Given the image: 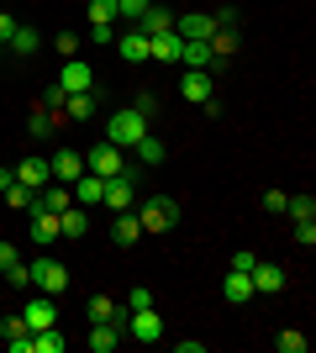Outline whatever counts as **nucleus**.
<instances>
[{
  "label": "nucleus",
  "instance_id": "1",
  "mask_svg": "<svg viewBox=\"0 0 316 353\" xmlns=\"http://www.w3.org/2000/svg\"><path fill=\"white\" fill-rule=\"evenodd\" d=\"M143 132H148V117H137L132 105H121L116 117L105 121V143H116L121 153H132V148L143 143Z\"/></svg>",
  "mask_w": 316,
  "mask_h": 353
},
{
  "label": "nucleus",
  "instance_id": "2",
  "mask_svg": "<svg viewBox=\"0 0 316 353\" xmlns=\"http://www.w3.org/2000/svg\"><path fill=\"white\" fill-rule=\"evenodd\" d=\"M137 221H143V232H174L180 227V201L174 195H148Z\"/></svg>",
  "mask_w": 316,
  "mask_h": 353
},
{
  "label": "nucleus",
  "instance_id": "3",
  "mask_svg": "<svg viewBox=\"0 0 316 353\" xmlns=\"http://www.w3.org/2000/svg\"><path fill=\"white\" fill-rule=\"evenodd\" d=\"M32 290H43V295H63L69 290V269L59 264V259H32Z\"/></svg>",
  "mask_w": 316,
  "mask_h": 353
},
{
  "label": "nucleus",
  "instance_id": "4",
  "mask_svg": "<svg viewBox=\"0 0 316 353\" xmlns=\"http://www.w3.org/2000/svg\"><path fill=\"white\" fill-rule=\"evenodd\" d=\"M85 169H90V174H101V179H111V174H121V169H127V153H121L116 143H95L90 153H85Z\"/></svg>",
  "mask_w": 316,
  "mask_h": 353
},
{
  "label": "nucleus",
  "instance_id": "5",
  "mask_svg": "<svg viewBox=\"0 0 316 353\" xmlns=\"http://www.w3.org/2000/svg\"><path fill=\"white\" fill-rule=\"evenodd\" d=\"M132 174H137V163H127L121 174H111V179H105L101 206H111V211H132Z\"/></svg>",
  "mask_w": 316,
  "mask_h": 353
},
{
  "label": "nucleus",
  "instance_id": "6",
  "mask_svg": "<svg viewBox=\"0 0 316 353\" xmlns=\"http://www.w3.org/2000/svg\"><path fill=\"white\" fill-rule=\"evenodd\" d=\"M127 338H137V343H158V338H164V316H158V306L132 311V316H127Z\"/></svg>",
  "mask_w": 316,
  "mask_h": 353
},
{
  "label": "nucleus",
  "instance_id": "7",
  "mask_svg": "<svg viewBox=\"0 0 316 353\" xmlns=\"http://www.w3.org/2000/svg\"><path fill=\"white\" fill-rule=\"evenodd\" d=\"M32 332H43V327H59V295H32L27 306H21Z\"/></svg>",
  "mask_w": 316,
  "mask_h": 353
},
{
  "label": "nucleus",
  "instance_id": "8",
  "mask_svg": "<svg viewBox=\"0 0 316 353\" xmlns=\"http://www.w3.org/2000/svg\"><path fill=\"white\" fill-rule=\"evenodd\" d=\"M248 280H253V295H280L290 285V274L280 264H264V259H258V264L248 269Z\"/></svg>",
  "mask_w": 316,
  "mask_h": 353
},
{
  "label": "nucleus",
  "instance_id": "9",
  "mask_svg": "<svg viewBox=\"0 0 316 353\" xmlns=\"http://www.w3.org/2000/svg\"><path fill=\"white\" fill-rule=\"evenodd\" d=\"M59 85L69 90V95H79V90H95V63H85V59H63Z\"/></svg>",
  "mask_w": 316,
  "mask_h": 353
},
{
  "label": "nucleus",
  "instance_id": "10",
  "mask_svg": "<svg viewBox=\"0 0 316 353\" xmlns=\"http://www.w3.org/2000/svg\"><path fill=\"white\" fill-rule=\"evenodd\" d=\"M180 95L200 105L206 95H216V74H211V69H185L180 74Z\"/></svg>",
  "mask_w": 316,
  "mask_h": 353
},
{
  "label": "nucleus",
  "instance_id": "11",
  "mask_svg": "<svg viewBox=\"0 0 316 353\" xmlns=\"http://www.w3.org/2000/svg\"><path fill=\"white\" fill-rule=\"evenodd\" d=\"M48 169H53V179H59V185H74V179L85 174V153H74V148H59V153L48 159Z\"/></svg>",
  "mask_w": 316,
  "mask_h": 353
},
{
  "label": "nucleus",
  "instance_id": "12",
  "mask_svg": "<svg viewBox=\"0 0 316 353\" xmlns=\"http://www.w3.org/2000/svg\"><path fill=\"white\" fill-rule=\"evenodd\" d=\"M11 174L21 179V185H27V190H43L48 179H53V169H48V159H43V153H32V159H21V163H16Z\"/></svg>",
  "mask_w": 316,
  "mask_h": 353
},
{
  "label": "nucleus",
  "instance_id": "13",
  "mask_svg": "<svg viewBox=\"0 0 316 353\" xmlns=\"http://www.w3.org/2000/svg\"><path fill=\"white\" fill-rule=\"evenodd\" d=\"M180 63H185V69H211V74H222V63H216V53H211V43H185V37H180Z\"/></svg>",
  "mask_w": 316,
  "mask_h": 353
},
{
  "label": "nucleus",
  "instance_id": "14",
  "mask_svg": "<svg viewBox=\"0 0 316 353\" xmlns=\"http://www.w3.org/2000/svg\"><path fill=\"white\" fill-rule=\"evenodd\" d=\"M137 32H143V37H158V32H174V11H169V6H158V0H153L148 11L137 16Z\"/></svg>",
  "mask_w": 316,
  "mask_h": 353
},
{
  "label": "nucleus",
  "instance_id": "15",
  "mask_svg": "<svg viewBox=\"0 0 316 353\" xmlns=\"http://www.w3.org/2000/svg\"><path fill=\"white\" fill-rule=\"evenodd\" d=\"M137 237H143L137 211H116V221H111V243H116V248H137Z\"/></svg>",
  "mask_w": 316,
  "mask_h": 353
},
{
  "label": "nucleus",
  "instance_id": "16",
  "mask_svg": "<svg viewBox=\"0 0 316 353\" xmlns=\"http://www.w3.org/2000/svg\"><path fill=\"white\" fill-rule=\"evenodd\" d=\"M121 338H127V332H121L116 322H90V338L85 343H90V353H116Z\"/></svg>",
  "mask_w": 316,
  "mask_h": 353
},
{
  "label": "nucleus",
  "instance_id": "17",
  "mask_svg": "<svg viewBox=\"0 0 316 353\" xmlns=\"http://www.w3.org/2000/svg\"><path fill=\"white\" fill-rule=\"evenodd\" d=\"M69 190H74V206H101V195H105V179L85 169V174H79L74 185H69Z\"/></svg>",
  "mask_w": 316,
  "mask_h": 353
},
{
  "label": "nucleus",
  "instance_id": "18",
  "mask_svg": "<svg viewBox=\"0 0 316 353\" xmlns=\"http://www.w3.org/2000/svg\"><path fill=\"white\" fill-rule=\"evenodd\" d=\"M148 63H180V37H174V32L148 37Z\"/></svg>",
  "mask_w": 316,
  "mask_h": 353
},
{
  "label": "nucleus",
  "instance_id": "19",
  "mask_svg": "<svg viewBox=\"0 0 316 353\" xmlns=\"http://www.w3.org/2000/svg\"><path fill=\"white\" fill-rule=\"evenodd\" d=\"M32 243L37 248L59 243V211H32Z\"/></svg>",
  "mask_w": 316,
  "mask_h": 353
},
{
  "label": "nucleus",
  "instance_id": "20",
  "mask_svg": "<svg viewBox=\"0 0 316 353\" xmlns=\"http://www.w3.org/2000/svg\"><path fill=\"white\" fill-rule=\"evenodd\" d=\"M116 53H121V59H127V63H148V37H143V32H121V37H116Z\"/></svg>",
  "mask_w": 316,
  "mask_h": 353
},
{
  "label": "nucleus",
  "instance_id": "21",
  "mask_svg": "<svg viewBox=\"0 0 316 353\" xmlns=\"http://www.w3.org/2000/svg\"><path fill=\"white\" fill-rule=\"evenodd\" d=\"M222 295L232 301V306H242V301H253V280H248L242 269H227V280H222Z\"/></svg>",
  "mask_w": 316,
  "mask_h": 353
},
{
  "label": "nucleus",
  "instance_id": "22",
  "mask_svg": "<svg viewBox=\"0 0 316 353\" xmlns=\"http://www.w3.org/2000/svg\"><path fill=\"white\" fill-rule=\"evenodd\" d=\"M85 311H90V322H116L121 332H127V316H121V306L111 301V295H90V306H85Z\"/></svg>",
  "mask_w": 316,
  "mask_h": 353
},
{
  "label": "nucleus",
  "instance_id": "23",
  "mask_svg": "<svg viewBox=\"0 0 316 353\" xmlns=\"http://www.w3.org/2000/svg\"><path fill=\"white\" fill-rule=\"evenodd\" d=\"M132 153H137V163H148V169H158V163L169 159V143H164V137H153V132H143V143H137Z\"/></svg>",
  "mask_w": 316,
  "mask_h": 353
},
{
  "label": "nucleus",
  "instance_id": "24",
  "mask_svg": "<svg viewBox=\"0 0 316 353\" xmlns=\"http://www.w3.org/2000/svg\"><path fill=\"white\" fill-rule=\"evenodd\" d=\"M85 232H90V211H85V206L59 211V237H85Z\"/></svg>",
  "mask_w": 316,
  "mask_h": 353
},
{
  "label": "nucleus",
  "instance_id": "25",
  "mask_svg": "<svg viewBox=\"0 0 316 353\" xmlns=\"http://www.w3.org/2000/svg\"><path fill=\"white\" fill-rule=\"evenodd\" d=\"M206 43H211V53H216V63L227 69V59H232V53L242 48V37H238V32H227V27H216V32L206 37Z\"/></svg>",
  "mask_w": 316,
  "mask_h": 353
},
{
  "label": "nucleus",
  "instance_id": "26",
  "mask_svg": "<svg viewBox=\"0 0 316 353\" xmlns=\"http://www.w3.org/2000/svg\"><path fill=\"white\" fill-rule=\"evenodd\" d=\"M6 48H11L16 59H32V53L43 48V32H37V27H16V32H11V43H6Z\"/></svg>",
  "mask_w": 316,
  "mask_h": 353
},
{
  "label": "nucleus",
  "instance_id": "27",
  "mask_svg": "<svg viewBox=\"0 0 316 353\" xmlns=\"http://www.w3.org/2000/svg\"><path fill=\"white\" fill-rule=\"evenodd\" d=\"M63 117H69V121H90V117H95V90L69 95V101H63Z\"/></svg>",
  "mask_w": 316,
  "mask_h": 353
},
{
  "label": "nucleus",
  "instance_id": "28",
  "mask_svg": "<svg viewBox=\"0 0 316 353\" xmlns=\"http://www.w3.org/2000/svg\"><path fill=\"white\" fill-rule=\"evenodd\" d=\"M0 195H6V211H32V206H37V190H27L21 179H11Z\"/></svg>",
  "mask_w": 316,
  "mask_h": 353
},
{
  "label": "nucleus",
  "instance_id": "29",
  "mask_svg": "<svg viewBox=\"0 0 316 353\" xmlns=\"http://www.w3.org/2000/svg\"><path fill=\"white\" fill-rule=\"evenodd\" d=\"M53 127H59V117L37 105V111H32V121H27V137H32V143H48V137H53Z\"/></svg>",
  "mask_w": 316,
  "mask_h": 353
},
{
  "label": "nucleus",
  "instance_id": "30",
  "mask_svg": "<svg viewBox=\"0 0 316 353\" xmlns=\"http://www.w3.org/2000/svg\"><path fill=\"white\" fill-rule=\"evenodd\" d=\"M285 216H295V221H316V195L306 190V195H290L285 201Z\"/></svg>",
  "mask_w": 316,
  "mask_h": 353
},
{
  "label": "nucleus",
  "instance_id": "31",
  "mask_svg": "<svg viewBox=\"0 0 316 353\" xmlns=\"http://www.w3.org/2000/svg\"><path fill=\"white\" fill-rule=\"evenodd\" d=\"M274 348H280V353H306V348H311V338H306L301 327H285V332L274 338Z\"/></svg>",
  "mask_w": 316,
  "mask_h": 353
},
{
  "label": "nucleus",
  "instance_id": "32",
  "mask_svg": "<svg viewBox=\"0 0 316 353\" xmlns=\"http://www.w3.org/2000/svg\"><path fill=\"white\" fill-rule=\"evenodd\" d=\"M63 101H69V90H63L59 79H53V85L43 90V111H53V117H63Z\"/></svg>",
  "mask_w": 316,
  "mask_h": 353
},
{
  "label": "nucleus",
  "instance_id": "33",
  "mask_svg": "<svg viewBox=\"0 0 316 353\" xmlns=\"http://www.w3.org/2000/svg\"><path fill=\"white\" fill-rule=\"evenodd\" d=\"M79 48L85 43H79L74 32H59V37H53V53H59V59H79Z\"/></svg>",
  "mask_w": 316,
  "mask_h": 353
},
{
  "label": "nucleus",
  "instance_id": "34",
  "mask_svg": "<svg viewBox=\"0 0 316 353\" xmlns=\"http://www.w3.org/2000/svg\"><path fill=\"white\" fill-rule=\"evenodd\" d=\"M101 21H116V0H90V27Z\"/></svg>",
  "mask_w": 316,
  "mask_h": 353
},
{
  "label": "nucleus",
  "instance_id": "35",
  "mask_svg": "<svg viewBox=\"0 0 316 353\" xmlns=\"http://www.w3.org/2000/svg\"><path fill=\"white\" fill-rule=\"evenodd\" d=\"M6 280H11V290H32V269L21 264V259H16V264L6 269Z\"/></svg>",
  "mask_w": 316,
  "mask_h": 353
},
{
  "label": "nucleus",
  "instance_id": "36",
  "mask_svg": "<svg viewBox=\"0 0 316 353\" xmlns=\"http://www.w3.org/2000/svg\"><path fill=\"white\" fill-rule=\"evenodd\" d=\"M148 6H153V0H116V16H127V21L137 27V16L148 11Z\"/></svg>",
  "mask_w": 316,
  "mask_h": 353
},
{
  "label": "nucleus",
  "instance_id": "37",
  "mask_svg": "<svg viewBox=\"0 0 316 353\" xmlns=\"http://www.w3.org/2000/svg\"><path fill=\"white\" fill-rule=\"evenodd\" d=\"M132 111H137V117H158V95H153V90H143V95L132 101Z\"/></svg>",
  "mask_w": 316,
  "mask_h": 353
},
{
  "label": "nucleus",
  "instance_id": "38",
  "mask_svg": "<svg viewBox=\"0 0 316 353\" xmlns=\"http://www.w3.org/2000/svg\"><path fill=\"white\" fill-rule=\"evenodd\" d=\"M143 306H153V290H148V285H137V290L127 295V311H143Z\"/></svg>",
  "mask_w": 316,
  "mask_h": 353
},
{
  "label": "nucleus",
  "instance_id": "39",
  "mask_svg": "<svg viewBox=\"0 0 316 353\" xmlns=\"http://www.w3.org/2000/svg\"><path fill=\"white\" fill-rule=\"evenodd\" d=\"M295 243H301V248H316V221H295Z\"/></svg>",
  "mask_w": 316,
  "mask_h": 353
},
{
  "label": "nucleus",
  "instance_id": "40",
  "mask_svg": "<svg viewBox=\"0 0 316 353\" xmlns=\"http://www.w3.org/2000/svg\"><path fill=\"white\" fill-rule=\"evenodd\" d=\"M90 43H116V21H101V27H90Z\"/></svg>",
  "mask_w": 316,
  "mask_h": 353
},
{
  "label": "nucleus",
  "instance_id": "41",
  "mask_svg": "<svg viewBox=\"0 0 316 353\" xmlns=\"http://www.w3.org/2000/svg\"><path fill=\"white\" fill-rule=\"evenodd\" d=\"M16 259H21V253H16V243H6V237H0V274H6Z\"/></svg>",
  "mask_w": 316,
  "mask_h": 353
},
{
  "label": "nucleus",
  "instance_id": "42",
  "mask_svg": "<svg viewBox=\"0 0 316 353\" xmlns=\"http://www.w3.org/2000/svg\"><path fill=\"white\" fill-rule=\"evenodd\" d=\"M253 264H258V253H248V248H242V253H232V264H227V269H242V274H248Z\"/></svg>",
  "mask_w": 316,
  "mask_h": 353
},
{
  "label": "nucleus",
  "instance_id": "43",
  "mask_svg": "<svg viewBox=\"0 0 316 353\" xmlns=\"http://www.w3.org/2000/svg\"><path fill=\"white\" fill-rule=\"evenodd\" d=\"M285 201H290L285 190H264V211H285Z\"/></svg>",
  "mask_w": 316,
  "mask_h": 353
},
{
  "label": "nucleus",
  "instance_id": "44",
  "mask_svg": "<svg viewBox=\"0 0 316 353\" xmlns=\"http://www.w3.org/2000/svg\"><path fill=\"white\" fill-rule=\"evenodd\" d=\"M16 27H21V21H11V16H6V11H0V48H6V43H11V32Z\"/></svg>",
  "mask_w": 316,
  "mask_h": 353
},
{
  "label": "nucleus",
  "instance_id": "45",
  "mask_svg": "<svg viewBox=\"0 0 316 353\" xmlns=\"http://www.w3.org/2000/svg\"><path fill=\"white\" fill-rule=\"evenodd\" d=\"M174 348H180V353H206V343H200V338H174Z\"/></svg>",
  "mask_w": 316,
  "mask_h": 353
},
{
  "label": "nucleus",
  "instance_id": "46",
  "mask_svg": "<svg viewBox=\"0 0 316 353\" xmlns=\"http://www.w3.org/2000/svg\"><path fill=\"white\" fill-rule=\"evenodd\" d=\"M211 21H216V27H227V32H232V27H238V11H232V6H222V16H211Z\"/></svg>",
  "mask_w": 316,
  "mask_h": 353
},
{
  "label": "nucleus",
  "instance_id": "47",
  "mask_svg": "<svg viewBox=\"0 0 316 353\" xmlns=\"http://www.w3.org/2000/svg\"><path fill=\"white\" fill-rule=\"evenodd\" d=\"M200 111H206V117L216 121V117H222V95H206V101H200Z\"/></svg>",
  "mask_w": 316,
  "mask_h": 353
},
{
  "label": "nucleus",
  "instance_id": "48",
  "mask_svg": "<svg viewBox=\"0 0 316 353\" xmlns=\"http://www.w3.org/2000/svg\"><path fill=\"white\" fill-rule=\"evenodd\" d=\"M11 179H16V174H11V169H0V190H6V185H11Z\"/></svg>",
  "mask_w": 316,
  "mask_h": 353
}]
</instances>
